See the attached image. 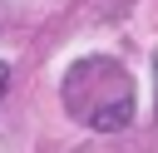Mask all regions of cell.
I'll use <instances>...</instances> for the list:
<instances>
[{
    "label": "cell",
    "instance_id": "cell-1",
    "mask_svg": "<svg viewBox=\"0 0 158 153\" xmlns=\"http://www.w3.org/2000/svg\"><path fill=\"white\" fill-rule=\"evenodd\" d=\"M64 104L74 118H84L99 133H114L133 118V89L114 59H79L64 74Z\"/></svg>",
    "mask_w": 158,
    "mask_h": 153
},
{
    "label": "cell",
    "instance_id": "cell-2",
    "mask_svg": "<svg viewBox=\"0 0 158 153\" xmlns=\"http://www.w3.org/2000/svg\"><path fill=\"white\" fill-rule=\"evenodd\" d=\"M5 84H10V69H5V64H0V89H5Z\"/></svg>",
    "mask_w": 158,
    "mask_h": 153
},
{
    "label": "cell",
    "instance_id": "cell-3",
    "mask_svg": "<svg viewBox=\"0 0 158 153\" xmlns=\"http://www.w3.org/2000/svg\"><path fill=\"white\" fill-rule=\"evenodd\" d=\"M153 94H158V54H153Z\"/></svg>",
    "mask_w": 158,
    "mask_h": 153
}]
</instances>
